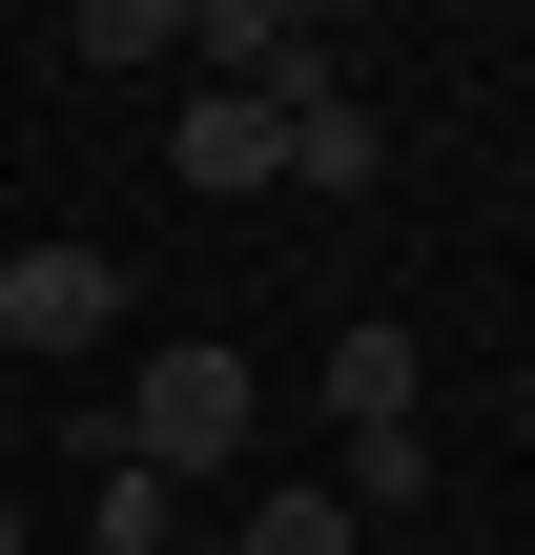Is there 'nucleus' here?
<instances>
[{"label": "nucleus", "instance_id": "20e7f679", "mask_svg": "<svg viewBox=\"0 0 535 555\" xmlns=\"http://www.w3.org/2000/svg\"><path fill=\"white\" fill-rule=\"evenodd\" d=\"M412 391H433V371H412V330H392V309H371V330H330V412H351V433H412Z\"/></svg>", "mask_w": 535, "mask_h": 555}, {"label": "nucleus", "instance_id": "1a4fd4ad", "mask_svg": "<svg viewBox=\"0 0 535 555\" xmlns=\"http://www.w3.org/2000/svg\"><path fill=\"white\" fill-rule=\"evenodd\" d=\"M82 62H186V0H82Z\"/></svg>", "mask_w": 535, "mask_h": 555}, {"label": "nucleus", "instance_id": "6e6552de", "mask_svg": "<svg viewBox=\"0 0 535 555\" xmlns=\"http://www.w3.org/2000/svg\"><path fill=\"white\" fill-rule=\"evenodd\" d=\"M330 494H351V515H412V494H433V433H351V474H330Z\"/></svg>", "mask_w": 535, "mask_h": 555}, {"label": "nucleus", "instance_id": "9d476101", "mask_svg": "<svg viewBox=\"0 0 535 555\" xmlns=\"http://www.w3.org/2000/svg\"><path fill=\"white\" fill-rule=\"evenodd\" d=\"M0 555H21V494H0Z\"/></svg>", "mask_w": 535, "mask_h": 555}, {"label": "nucleus", "instance_id": "7ed1b4c3", "mask_svg": "<svg viewBox=\"0 0 535 555\" xmlns=\"http://www.w3.org/2000/svg\"><path fill=\"white\" fill-rule=\"evenodd\" d=\"M165 144H186V185H206V206H247V185H289V124H268V103H227V82H206V103H186Z\"/></svg>", "mask_w": 535, "mask_h": 555}, {"label": "nucleus", "instance_id": "39448f33", "mask_svg": "<svg viewBox=\"0 0 535 555\" xmlns=\"http://www.w3.org/2000/svg\"><path fill=\"white\" fill-rule=\"evenodd\" d=\"M227 555H371V515H351L330 474H289V494H247V515H227Z\"/></svg>", "mask_w": 535, "mask_h": 555}, {"label": "nucleus", "instance_id": "423d86ee", "mask_svg": "<svg viewBox=\"0 0 535 555\" xmlns=\"http://www.w3.org/2000/svg\"><path fill=\"white\" fill-rule=\"evenodd\" d=\"M371 165H392V144H371V103H351V82H330V103H289V185H309V206H351Z\"/></svg>", "mask_w": 535, "mask_h": 555}, {"label": "nucleus", "instance_id": "f03ea898", "mask_svg": "<svg viewBox=\"0 0 535 555\" xmlns=\"http://www.w3.org/2000/svg\"><path fill=\"white\" fill-rule=\"evenodd\" d=\"M103 330H124V268H103V247H0V350L62 371V350H103Z\"/></svg>", "mask_w": 535, "mask_h": 555}, {"label": "nucleus", "instance_id": "0eeeda50", "mask_svg": "<svg viewBox=\"0 0 535 555\" xmlns=\"http://www.w3.org/2000/svg\"><path fill=\"white\" fill-rule=\"evenodd\" d=\"M82 555H186V494H165V474H103V515H82Z\"/></svg>", "mask_w": 535, "mask_h": 555}, {"label": "nucleus", "instance_id": "f257e3e1", "mask_svg": "<svg viewBox=\"0 0 535 555\" xmlns=\"http://www.w3.org/2000/svg\"><path fill=\"white\" fill-rule=\"evenodd\" d=\"M247 412H268V391H247V350H227V330H206V350H144V371H124V474L206 494V474L247 453Z\"/></svg>", "mask_w": 535, "mask_h": 555}]
</instances>
